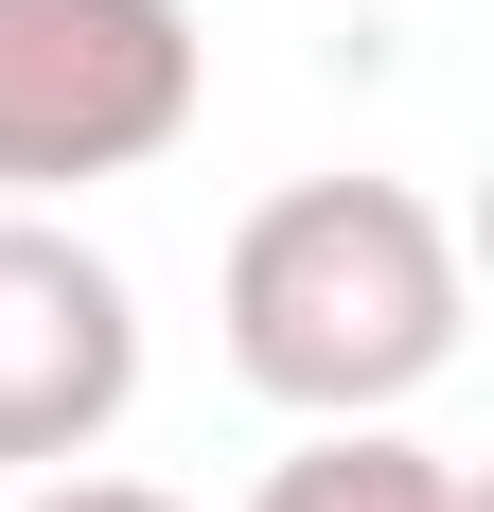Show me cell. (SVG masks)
Returning <instances> with one entry per match:
<instances>
[{"instance_id":"obj_1","label":"cell","mask_w":494,"mask_h":512,"mask_svg":"<svg viewBox=\"0 0 494 512\" xmlns=\"http://www.w3.org/2000/svg\"><path fill=\"white\" fill-rule=\"evenodd\" d=\"M212 318H230V371L265 389V407L389 424L406 389L459 371V318H477V301H459L442 195H406V177H300V195H265L230 230Z\"/></svg>"},{"instance_id":"obj_5","label":"cell","mask_w":494,"mask_h":512,"mask_svg":"<svg viewBox=\"0 0 494 512\" xmlns=\"http://www.w3.org/2000/svg\"><path fill=\"white\" fill-rule=\"evenodd\" d=\"M18 512H177V495H159V477H36Z\"/></svg>"},{"instance_id":"obj_2","label":"cell","mask_w":494,"mask_h":512,"mask_svg":"<svg viewBox=\"0 0 494 512\" xmlns=\"http://www.w3.org/2000/svg\"><path fill=\"white\" fill-rule=\"evenodd\" d=\"M195 0H0V195L53 212L195 142Z\"/></svg>"},{"instance_id":"obj_3","label":"cell","mask_w":494,"mask_h":512,"mask_svg":"<svg viewBox=\"0 0 494 512\" xmlns=\"http://www.w3.org/2000/svg\"><path fill=\"white\" fill-rule=\"evenodd\" d=\"M142 407V301L71 212L0 195V477H71Z\"/></svg>"},{"instance_id":"obj_4","label":"cell","mask_w":494,"mask_h":512,"mask_svg":"<svg viewBox=\"0 0 494 512\" xmlns=\"http://www.w3.org/2000/svg\"><path fill=\"white\" fill-rule=\"evenodd\" d=\"M247 512H477V477L406 424H300V460H265Z\"/></svg>"}]
</instances>
